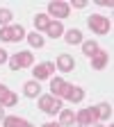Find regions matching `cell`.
I'll return each mask as SVG.
<instances>
[{
  "label": "cell",
  "instance_id": "obj_21",
  "mask_svg": "<svg viewBox=\"0 0 114 127\" xmlns=\"http://www.w3.org/2000/svg\"><path fill=\"white\" fill-rule=\"evenodd\" d=\"M9 21H11V11L9 9H0V25L9 27Z\"/></svg>",
  "mask_w": 114,
  "mask_h": 127
},
{
  "label": "cell",
  "instance_id": "obj_3",
  "mask_svg": "<svg viewBox=\"0 0 114 127\" xmlns=\"http://www.w3.org/2000/svg\"><path fill=\"white\" fill-rule=\"evenodd\" d=\"M32 61H34V57H32V52L23 50V52L14 55V57L9 59V68H11V70H18V68H27V66H32Z\"/></svg>",
  "mask_w": 114,
  "mask_h": 127
},
{
  "label": "cell",
  "instance_id": "obj_24",
  "mask_svg": "<svg viewBox=\"0 0 114 127\" xmlns=\"http://www.w3.org/2000/svg\"><path fill=\"white\" fill-rule=\"evenodd\" d=\"M96 2H98L101 7H112L114 2H112V0H96Z\"/></svg>",
  "mask_w": 114,
  "mask_h": 127
},
{
  "label": "cell",
  "instance_id": "obj_20",
  "mask_svg": "<svg viewBox=\"0 0 114 127\" xmlns=\"http://www.w3.org/2000/svg\"><path fill=\"white\" fill-rule=\"evenodd\" d=\"M82 50H85L87 57H94L96 52H98V45H96V41H85L82 43Z\"/></svg>",
  "mask_w": 114,
  "mask_h": 127
},
{
  "label": "cell",
  "instance_id": "obj_15",
  "mask_svg": "<svg viewBox=\"0 0 114 127\" xmlns=\"http://www.w3.org/2000/svg\"><path fill=\"white\" fill-rule=\"evenodd\" d=\"M66 98H69L71 102H80V100L85 98V91L80 89V86H71V91L66 93Z\"/></svg>",
  "mask_w": 114,
  "mask_h": 127
},
{
  "label": "cell",
  "instance_id": "obj_12",
  "mask_svg": "<svg viewBox=\"0 0 114 127\" xmlns=\"http://www.w3.org/2000/svg\"><path fill=\"white\" fill-rule=\"evenodd\" d=\"M73 123H75V114H73L71 109H62L59 111V125L62 127H71Z\"/></svg>",
  "mask_w": 114,
  "mask_h": 127
},
{
  "label": "cell",
  "instance_id": "obj_1",
  "mask_svg": "<svg viewBox=\"0 0 114 127\" xmlns=\"http://www.w3.org/2000/svg\"><path fill=\"white\" fill-rule=\"evenodd\" d=\"M39 109L43 114H59L62 111V102L55 95H41L39 98Z\"/></svg>",
  "mask_w": 114,
  "mask_h": 127
},
{
  "label": "cell",
  "instance_id": "obj_2",
  "mask_svg": "<svg viewBox=\"0 0 114 127\" xmlns=\"http://www.w3.org/2000/svg\"><path fill=\"white\" fill-rule=\"evenodd\" d=\"M87 23H89V27L96 32V34H107V32L112 30V23L105 18V16H98V14L89 16V18H87Z\"/></svg>",
  "mask_w": 114,
  "mask_h": 127
},
{
  "label": "cell",
  "instance_id": "obj_27",
  "mask_svg": "<svg viewBox=\"0 0 114 127\" xmlns=\"http://www.w3.org/2000/svg\"><path fill=\"white\" fill-rule=\"evenodd\" d=\"M0 118H5V109H2V104H0Z\"/></svg>",
  "mask_w": 114,
  "mask_h": 127
},
{
  "label": "cell",
  "instance_id": "obj_10",
  "mask_svg": "<svg viewBox=\"0 0 114 127\" xmlns=\"http://www.w3.org/2000/svg\"><path fill=\"white\" fill-rule=\"evenodd\" d=\"M73 66H75V61H73L71 55H59V57H57V68H59V70L69 73V70H73Z\"/></svg>",
  "mask_w": 114,
  "mask_h": 127
},
{
  "label": "cell",
  "instance_id": "obj_13",
  "mask_svg": "<svg viewBox=\"0 0 114 127\" xmlns=\"http://www.w3.org/2000/svg\"><path fill=\"white\" fill-rule=\"evenodd\" d=\"M94 111H96V118H101V120H105V118L112 116V107H110L107 102H103V104H98V107H94Z\"/></svg>",
  "mask_w": 114,
  "mask_h": 127
},
{
  "label": "cell",
  "instance_id": "obj_19",
  "mask_svg": "<svg viewBox=\"0 0 114 127\" xmlns=\"http://www.w3.org/2000/svg\"><path fill=\"white\" fill-rule=\"evenodd\" d=\"M46 32H48V34H50L53 39H57V36H62V32H64V30H62L59 21H55V23H50V25H48V30H46Z\"/></svg>",
  "mask_w": 114,
  "mask_h": 127
},
{
  "label": "cell",
  "instance_id": "obj_14",
  "mask_svg": "<svg viewBox=\"0 0 114 127\" xmlns=\"http://www.w3.org/2000/svg\"><path fill=\"white\" fill-rule=\"evenodd\" d=\"M5 127H34V125H30V123H27V120H23V118L9 116V118H5Z\"/></svg>",
  "mask_w": 114,
  "mask_h": 127
},
{
  "label": "cell",
  "instance_id": "obj_7",
  "mask_svg": "<svg viewBox=\"0 0 114 127\" xmlns=\"http://www.w3.org/2000/svg\"><path fill=\"white\" fill-rule=\"evenodd\" d=\"M75 120L80 123V127H89V125H94L96 120V111L94 109H82V111H78L75 114Z\"/></svg>",
  "mask_w": 114,
  "mask_h": 127
},
{
  "label": "cell",
  "instance_id": "obj_9",
  "mask_svg": "<svg viewBox=\"0 0 114 127\" xmlns=\"http://www.w3.org/2000/svg\"><path fill=\"white\" fill-rule=\"evenodd\" d=\"M53 70H55V66H53L50 61L39 64V66H34V77H37V79H46L48 75H53Z\"/></svg>",
  "mask_w": 114,
  "mask_h": 127
},
{
  "label": "cell",
  "instance_id": "obj_5",
  "mask_svg": "<svg viewBox=\"0 0 114 127\" xmlns=\"http://www.w3.org/2000/svg\"><path fill=\"white\" fill-rule=\"evenodd\" d=\"M48 11H50L53 16H57V18H66V16L71 14V7H69V2L53 0V2H48Z\"/></svg>",
  "mask_w": 114,
  "mask_h": 127
},
{
  "label": "cell",
  "instance_id": "obj_8",
  "mask_svg": "<svg viewBox=\"0 0 114 127\" xmlns=\"http://www.w3.org/2000/svg\"><path fill=\"white\" fill-rule=\"evenodd\" d=\"M16 102H18L16 93H11L5 84H0V104H2V107H14Z\"/></svg>",
  "mask_w": 114,
  "mask_h": 127
},
{
  "label": "cell",
  "instance_id": "obj_4",
  "mask_svg": "<svg viewBox=\"0 0 114 127\" xmlns=\"http://www.w3.org/2000/svg\"><path fill=\"white\" fill-rule=\"evenodd\" d=\"M25 36V30L21 25H9L0 30V41H21Z\"/></svg>",
  "mask_w": 114,
  "mask_h": 127
},
{
  "label": "cell",
  "instance_id": "obj_28",
  "mask_svg": "<svg viewBox=\"0 0 114 127\" xmlns=\"http://www.w3.org/2000/svg\"><path fill=\"white\" fill-rule=\"evenodd\" d=\"M94 127H103V125H94Z\"/></svg>",
  "mask_w": 114,
  "mask_h": 127
},
{
  "label": "cell",
  "instance_id": "obj_18",
  "mask_svg": "<svg viewBox=\"0 0 114 127\" xmlns=\"http://www.w3.org/2000/svg\"><path fill=\"white\" fill-rule=\"evenodd\" d=\"M34 25H37L39 30H48V25H50V18H48L46 14H37V16H34Z\"/></svg>",
  "mask_w": 114,
  "mask_h": 127
},
{
  "label": "cell",
  "instance_id": "obj_6",
  "mask_svg": "<svg viewBox=\"0 0 114 127\" xmlns=\"http://www.w3.org/2000/svg\"><path fill=\"white\" fill-rule=\"evenodd\" d=\"M71 91V84L69 82H64L62 77H55L53 79V84H50V93L55 95V98H66V93Z\"/></svg>",
  "mask_w": 114,
  "mask_h": 127
},
{
  "label": "cell",
  "instance_id": "obj_25",
  "mask_svg": "<svg viewBox=\"0 0 114 127\" xmlns=\"http://www.w3.org/2000/svg\"><path fill=\"white\" fill-rule=\"evenodd\" d=\"M5 59H7V52H5V50H0V64H2Z\"/></svg>",
  "mask_w": 114,
  "mask_h": 127
},
{
  "label": "cell",
  "instance_id": "obj_22",
  "mask_svg": "<svg viewBox=\"0 0 114 127\" xmlns=\"http://www.w3.org/2000/svg\"><path fill=\"white\" fill-rule=\"evenodd\" d=\"M27 41H30V45H32V48H41V45H43V39H41L39 34H34V32L27 36Z\"/></svg>",
  "mask_w": 114,
  "mask_h": 127
},
{
  "label": "cell",
  "instance_id": "obj_16",
  "mask_svg": "<svg viewBox=\"0 0 114 127\" xmlns=\"http://www.w3.org/2000/svg\"><path fill=\"white\" fill-rule=\"evenodd\" d=\"M23 91H25V95L34 98V95H39V93H41V86H39V82H27V84L23 86Z\"/></svg>",
  "mask_w": 114,
  "mask_h": 127
},
{
  "label": "cell",
  "instance_id": "obj_23",
  "mask_svg": "<svg viewBox=\"0 0 114 127\" xmlns=\"http://www.w3.org/2000/svg\"><path fill=\"white\" fill-rule=\"evenodd\" d=\"M85 5H87V0H73V7L75 9H82Z\"/></svg>",
  "mask_w": 114,
  "mask_h": 127
},
{
  "label": "cell",
  "instance_id": "obj_26",
  "mask_svg": "<svg viewBox=\"0 0 114 127\" xmlns=\"http://www.w3.org/2000/svg\"><path fill=\"white\" fill-rule=\"evenodd\" d=\"M43 127H62V125H57V123H46Z\"/></svg>",
  "mask_w": 114,
  "mask_h": 127
},
{
  "label": "cell",
  "instance_id": "obj_17",
  "mask_svg": "<svg viewBox=\"0 0 114 127\" xmlns=\"http://www.w3.org/2000/svg\"><path fill=\"white\" fill-rule=\"evenodd\" d=\"M64 36H66V39H64L66 43H80V41H82V32H80V30H69Z\"/></svg>",
  "mask_w": 114,
  "mask_h": 127
},
{
  "label": "cell",
  "instance_id": "obj_11",
  "mask_svg": "<svg viewBox=\"0 0 114 127\" xmlns=\"http://www.w3.org/2000/svg\"><path fill=\"white\" fill-rule=\"evenodd\" d=\"M107 59H110V57H107V52H105V50H98V52L91 57V66H94L96 70H101V68H105V66H107Z\"/></svg>",
  "mask_w": 114,
  "mask_h": 127
}]
</instances>
